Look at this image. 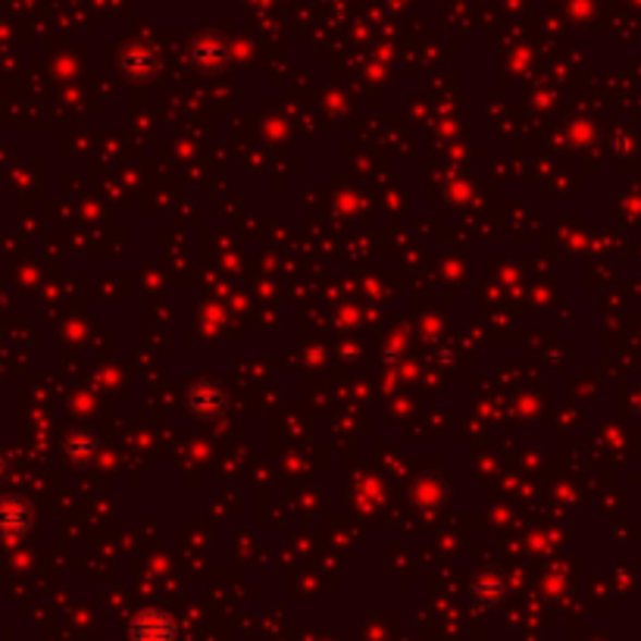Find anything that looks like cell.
<instances>
[{"label": "cell", "mask_w": 641, "mask_h": 641, "mask_svg": "<svg viewBox=\"0 0 641 641\" xmlns=\"http://www.w3.org/2000/svg\"><path fill=\"white\" fill-rule=\"evenodd\" d=\"M128 641H175V622L163 611L138 614L128 626Z\"/></svg>", "instance_id": "cell-1"}, {"label": "cell", "mask_w": 641, "mask_h": 641, "mask_svg": "<svg viewBox=\"0 0 641 641\" xmlns=\"http://www.w3.org/2000/svg\"><path fill=\"white\" fill-rule=\"evenodd\" d=\"M472 597H476L482 607H494V604L504 597V582H501V579H492V576H489V579H479V582L472 585Z\"/></svg>", "instance_id": "cell-2"}]
</instances>
